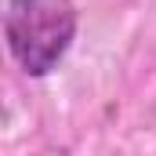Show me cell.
Returning <instances> with one entry per match:
<instances>
[{
	"label": "cell",
	"instance_id": "cell-1",
	"mask_svg": "<svg viewBox=\"0 0 156 156\" xmlns=\"http://www.w3.org/2000/svg\"><path fill=\"white\" fill-rule=\"evenodd\" d=\"M4 33L18 66L33 76H44L73 44L76 7L73 0H11L4 15Z\"/></svg>",
	"mask_w": 156,
	"mask_h": 156
}]
</instances>
